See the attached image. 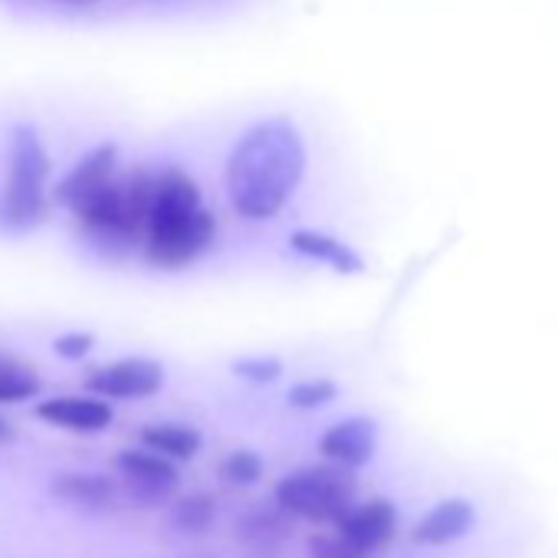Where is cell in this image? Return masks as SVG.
Segmentation results:
<instances>
[{
    "label": "cell",
    "instance_id": "cell-1",
    "mask_svg": "<svg viewBox=\"0 0 558 558\" xmlns=\"http://www.w3.org/2000/svg\"><path fill=\"white\" fill-rule=\"evenodd\" d=\"M306 178V142L290 119H263L246 129L227 158V197L246 220L279 217Z\"/></svg>",
    "mask_w": 558,
    "mask_h": 558
},
{
    "label": "cell",
    "instance_id": "cell-2",
    "mask_svg": "<svg viewBox=\"0 0 558 558\" xmlns=\"http://www.w3.org/2000/svg\"><path fill=\"white\" fill-rule=\"evenodd\" d=\"M217 240V217L204 207L197 181L181 168L155 174L148 220L142 233L145 259L155 269H184Z\"/></svg>",
    "mask_w": 558,
    "mask_h": 558
},
{
    "label": "cell",
    "instance_id": "cell-3",
    "mask_svg": "<svg viewBox=\"0 0 558 558\" xmlns=\"http://www.w3.org/2000/svg\"><path fill=\"white\" fill-rule=\"evenodd\" d=\"M50 151L34 125H17L11 132L8 181L0 194V220L11 230L37 227L50 210Z\"/></svg>",
    "mask_w": 558,
    "mask_h": 558
},
{
    "label": "cell",
    "instance_id": "cell-4",
    "mask_svg": "<svg viewBox=\"0 0 558 558\" xmlns=\"http://www.w3.org/2000/svg\"><path fill=\"white\" fill-rule=\"evenodd\" d=\"M359 496V483L349 470L332 463L326 466H303L287 473L276 483V509L306 522H339Z\"/></svg>",
    "mask_w": 558,
    "mask_h": 558
},
{
    "label": "cell",
    "instance_id": "cell-5",
    "mask_svg": "<svg viewBox=\"0 0 558 558\" xmlns=\"http://www.w3.org/2000/svg\"><path fill=\"white\" fill-rule=\"evenodd\" d=\"M116 480L122 486V499L135 506H165L174 502L181 476L178 466L145 447H129L116 457Z\"/></svg>",
    "mask_w": 558,
    "mask_h": 558
},
{
    "label": "cell",
    "instance_id": "cell-6",
    "mask_svg": "<svg viewBox=\"0 0 558 558\" xmlns=\"http://www.w3.org/2000/svg\"><path fill=\"white\" fill-rule=\"evenodd\" d=\"M165 388V365L155 359H119L86 378V391L102 401H145Z\"/></svg>",
    "mask_w": 558,
    "mask_h": 558
},
{
    "label": "cell",
    "instance_id": "cell-7",
    "mask_svg": "<svg viewBox=\"0 0 558 558\" xmlns=\"http://www.w3.org/2000/svg\"><path fill=\"white\" fill-rule=\"evenodd\" d=\"M119 178V148L116 145H96L86 151L53 187V201L66 207L70 214H80L89 201H96L112 181Z\"/></svg>",
    "mask_w": 558,
    "mask_h": 558
},
{
    "label": "cell",
    "instance_id": "cell-8",
    "mask_svg": "<svg viewBox=\"0 0 558 558\" xmlns=\"http://www.w3.org/2000/svg\"><path fill=\"white\" fill-rule=\"evenodd\" d=\"M336 535L355 548L359 555H372V551H381L395 532H398V509L391 499H365V502H355L339 522H336Z\"/></svg>",
    "mask_w": 558,
    "mask_h": 558
},
{
    "label": "cell",
    "instance_id": "cell-9",
    "mask_svg": "<svg viewBox=\"0 0 558 558\" xmlns=\"http://www.w3.org/2000/svg\"><path fill=\"white\" fill-rule=\"evenodd\" d=\"M37 417L57 430H66V434H102L112 427L116 421V411L109 401L102 398H93V395H60V398H47L37 404Z\"/></svg>",
    "mask_w": 558,
    "mask_h": 558
},
{
    "label": "cell",
    "instance_id": "cell-10",
    "mask_svg": "<svg viewBox=\"0 0 558 558\" xmlns=\"http://www.w3.org/2000/svg\"><path fill=\"white\" fill-rule=\"evenodd\" d=\"M378 450V424L372 417H345L319 437V453L339 470H362Z\"/></svg>",
    "mask_w": 558,
    "mask_h": 558
},
{
    "label": "cell",
    "instance_id": "cell-11",
    "mask_svg": "<svg viewBox=\"0 0 558 558\" xmlns=\"http://www.w3.org/2000/svg\"><path fill=\"white\" fill-rule=\"evenodd\" d=\"M50 493L63 499L66 506L86 509V512H102L112 509L122 499V486L109 473H93V470H73V473H57L50 480Z\"/></svg>",
    "mask_w": 558,
    "mask_h": 558
},
{
    "label": "cell",
    "instance_id": "cell-12",
    "mask_svg": "<svg viewBox=\"0 0 558 558\" xmlns=\"http://www.w3.org/2000/svg\"><path fill=\"white\" fill-rule=\"evenodd\" d=\"M476 525V509L470 499H444L414 525L417 545H450Z\"/></svg>",
    "mask_w": 558,
    "mask_h": 558
},
{
    "label": "cell",
    "instance_id": "cell-13",
    "mask_svg": "<svg viewBox=\"0 0 558 558\" xmlns=\"http://www.w3.org/2000/svg\"><path fill=\"white\" fill-rule=\"evenodd\" d=\"M290 250L303 259H316V263H326L332 266L336 272H362L365 269V259L339 236L332 233H323V230H293L290 233Z\"/></svg>",
    "mask_w": 558,
    "mask_h": 558
},
{
    "label": "cell",
    "instance_id": "cell-14",
    "mask_svg": "<svg viewBox=\"0 0 558 558\" xmlns=\"http://www.w3.org/2000/svg\"><path fill=\"white\" fill-rule=\"evenodd\" d=\"M142 447L178 463V460H194L204 450V434L194 424L181 421H158L142 427Z\"/></svg>",
    "mask_w": 558,
    "mask_h": 558
},
{
    "label": "cell",
    "instance_id": "cell-15",
    "mask_svg": "<svg viewBox=\"0 0 558 558\" xmlns=\"http://www.w3.org/2000/svg\"><path fill=\"white\" fill-rule=\"evenodd\" d=\"M217 522V499L210 493H187L171 502V525L181 535H204Z\"/></svg>",
    "mask_w": 558,
    "mask_h": 558
},
{
    "label": "cell",
    "instance_id": "cell-16",
    "mask_svg": "<svg viewBox=\"0 0 558 558\" xmlns=\"http://www.w3.org/2000/svg\"><path fill=\"white\" fill-rule=\"evenodd\" d=\"M40 391H44V381L31 365L0 355V404H24L37 398Z\"/></svg>",
    "mask_w": 558,
    "mask_h": 558
},
{
    "label": "cell",
    "instance_id": "cell-17",
    "mask_svg": "<svg viewBox=\"0 0 558 558\" xmlns=\"http://www.w3.org/2000/svg\"><path fill=\"white\" fill-rule=\"evenodd\" d=\"M263 473H266V463H263V457H259L256 450H250V447L230 450V453L220 460V480H223L227 486H240V489L256 486V483L263 480Z\"/></svg>",
    "mask_w": 558,
    "mask_h": 558
},
{
    "label": "cell",
    "instance_id": "cell-18",
    "mask_svg": "<svg viewBox=\"0 0 558 558\" xmlns=\"http://www.w3.org/2000/svg\"><path fill=\"white\" fill-rule=\"evenodd\" d=\"M336 398H339V388H336V381H329V378H306V381L293 385L290 395H287L290 408H300V411L326 408V404H332Z\"/></svg>",
    "mask_w": 558,
    "mask_h": 558
},
{
    "label": "cell",
    "instance_id": "cell-19",
    "mask_svg": "<svg viewBox=\"0 0 558 558\" xmlns=\"http://www.w3.org/2000/svg\"><path fill=\"white\" fill-rule=\"evenodd\" d=\"M230 368L236 378L253 381V385H272L279 375H283V362L276 355H246V359H236Z\"/></svg>",
    "mask_w": 558,
    "mask_h": 558
},
{
    "label": "cell",
    "instance_id": "cell-20",
    "mask_svg": "<svg viewBox=\"0 0 558 558\" xmlns=\"http://www.w3.org/2000/svg\"><path fill=\"white\" fill-rule=\"evenodd\" d=\"M93 345H96V336L93 332H63V336L53 339V352L60 359H66V362L86 359L93 352Z\"/></svg>",
    "mask_w": 558,
    "mask_h": 558
},
{
    "label": "cell",
    "instance_id": "cell-21",
    "mask_svg": "<svg viewBox=\"0 0 558 558\" xmlns=\"http://www.w3.org/2000/svg\"><path fill=\"white\" fill-rule=\"evenodd\" d=\"M310 551H313V558H365L355 548H349L339 535H313Z\"/></svg>",
    "mask_w": 558,
    "mask_h": 558
},
{
    "label": "cell",
    "instance_id": "cell-22",
    "mask_svg": "<svg viewBox=\"0 0 558 558\" xmlns=\"http://www.w3.org/2000/svg\"><path fill=\"white\" fill-rule=\"evenodd\" d=\"M243 535H256L259 545H272L276 538H283V522H276L272 515H253L243 529Z\"/></svg>",
    "mask_w": 558,
    "mask_h": 558
},
{
    "label": "cell",
    "instance_id": "cell-23",
    "mask_svg": "<svg viewBox=\"0 0 558 558\" xmlns=\"http://www.w3.org/2000/svg\"><path fill=\"white\" fill-rule=\"evenodd\" d=\"M17 440V427L4 417V414H0V447H4V444H14Z\"/></svg>",
    "mask_w": 558,
    "mask_h": 558
},
{
    "label": "cell",
    "instance_id": "cell-24",
    "mask_svg": "<svg viewBox=\"0 0 558 558\" xmlns=\"http://www.w3.org/2000/svg\"><path fill=\"white\" fill-rule=\"evenodd\" d=\"M70 4H96V0H70Z\"/></svg>",
    "mask_w": 558,
    "mask_h": 558
}]
</instances>
